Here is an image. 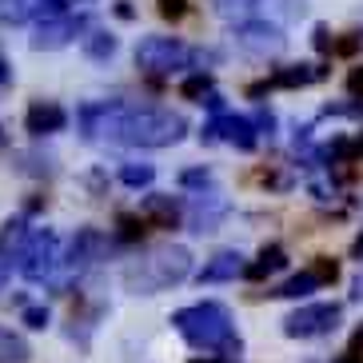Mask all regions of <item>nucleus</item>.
I'll return each instance as SVG.
<instances>
[{
    "label": "nucleus",
    "instance_id": "f257e3e1",
    "mask_svg": "<svg viewBox=\"0 0 363 363\" xmlns=\"http://www.w3.org/2000/svg\"><path fill=\"white\" fill-rule=\"evenodd\" d=\"M76 120H80L84 140H104L120 148H172L188 136V120L156 104L100 100V104H84Z\"/></svg>",
    "mask_w": 363,
    "mask_h": 363
},
{
    "label": "nucleus",
    "instance_id": "f03ea898",
    "mask_svg": "<svg viewBox=\"0 0 363 363\" xmlns=\"http://www.w3.org/2000/svg\"><path fill=\"white\" fill-rule=\"evenodd\" d=\"M172 328L184 335L188 347L203 355H240V331H235V320L232 311L216 299H203V303H188V308L172 311Z\"/></svg>",
    "mask_w": 363,
    "mask_h": 363
},
{
    "label": "nucleus",
    "instance_id": "7ed1b4c3",
    "mask_svg": "<svg viewBox=\"0 0 363 363\" xmlns=\"http://www.w3.org/2000/svg\"><path fill=\"white\" fill-rule=\"evenodd\" d=\"M188 276H192V252L184 244H160V247H148L144 256L128 259L124 272H120V284L132 296H156V291L184 284Z\"/></svg>",
    "mask_w": 363,
    "mask_h": 363
},
{
    "label": "nucleus",
    "instance_id": "20e7f679",
    "mask_svg": "<svg viewBox=\"0 0 363 363\" xmlns=\"http://www.w3.org/2000/svg\"><path fill=\"white\" fill-rule=\"evenodd\" d=\"M203 52H196L192 44L176 40V36H144L136 44V68L148 76H172L184 68H196Z\"/></svg>",
    "mask_w": 363,
    "mask_h": 363
},
{
    "label": "nucleus",
    "instance_id": "39448f33",
    "mask_svg": "<svg viewBox=\"0 0 363 363\" xmlns=\"http://www.w3.org/2000/svg\"><path fill=\"white\" fill-rule=\"evenodd\" d=\"M16 267H21V276L33 279V284L52 279L56 267H65V259H60V235H56L52 228L33 232L28 244H24V252H21V259H16Z\"/></svg>",
    "mask_w": 363,
    "mask_h": 363
},
{
    "label": "nucleus",
    "instance_id": "423d86ee",
    "mask_svg": "<svg viewBox=\"0 0 363 363\" xmlns=\"http://www.w3.org/2000/svg\"><path fill=\"white\" fill-rule=\"evenodd\" d=\"M343 320L340 303H303L284 320V335L288 340H320V335H331Z\"/></svg>",
    "mask_w": 363,
    "mask_h": 363
},
{
    "label": "nucleus",
    "instance_id": "0eeeda50",
    "mask_svg": "<svg viewBox=\"0 0 363 363\" xmlns=\"http://www.w3.org/2000/svg\"><path fill=\"white\" fill-rule=\"evenodd\" d=\"M200 140L203 144H232V148H240V152H252L259 144V132H256V124H252L247 116L224 112V116H216V120L203 124Z\"/></svg>",
    "mask_w": 363,
    "mask_h": 363
},
{
    "label": "nucleus",
    "instance_id": "6e6552de",
    "mask_svg": "<svg viewBox=\"0 0 363 363\" xmlns=\"http://www.w3.org/2000/svg\"><path fill=\"white\" fill-rule=\"evenodd\" d=\"M232 40L244 48V52H256V56H267V52H279L288 36L276 21H247L240 28H232Z\"/></svg>",
    "mask_w": 363,
    "mask_h": 363
},
{
    "label": "nucleus",
    "instance_id": "1a4fd4ad",
    "mask_svg": "<svg viewBox=\"0 0 363 363\" xmlns=\"http://www.w3.org/2000/svg\"><path fill=\"white\" fill-rule=\"evenodd\" d=\"M84 16H72V12H65V16H52V21H40L33 33V48L36 52H56V48H65V44H72L76 36L84 33Z\"/></svg>",
    "mask_w": 363,
    "mask_h": 363
},
{
    "label": "nucleus",
    "instance_id": "9d476101",
    "mask_svg": "<svg viewBox=\"0 0 363 363\" xmlns=\"http://www.w3.org/2000/svg\"><path fill=\"white\" fill-rule=\"evenodd\" d=\"M65 0H0V24H28V21H52L65 16Z\"/></svg>",
    "mask_w": 363,
    "mask_h": 363
},
{
    "label": "nucleus",
    "instance_id": "9b49d317",
    "mask_svg": "<svg viewBox=\"0 0 363 363\" xmlns=\"http://www.w3.org/2000/svg\"><path fill=\"white\" fill-rule=\"evenodd\" d=\"M104 252H108V240L96 232V228H84V232H76L72 247H68V256H65V267L68 272L92 267L96 259H104Z\"/></svg>",
    "mask_w": 363,
    "mask_h": 363
},
{
    "label": "nucleus",
    "instance_id": "f8f14e48",
    "mask_svg": "<svg viewBox=\"0 0 363 363\" xmlns=\"http://www.w3.org/2000/svg\"><path fill=\"white\" fill-rule=\"evenodd\" d=\"M323 76H328V65H320V60H308V65H288V68H279L267 84L252 88V92H264V88H308V84H320Z\"/></svg>",
    "mask_w": 363,
    "mask_h": 363
},
{
    "label": "nucleus",
    "instance_id": "ddd939ff",
    "mask_svg": "<svg viewBox=\"0 0 363 363\" xmlns=\"http://www.w3.org/2000/svg\"><path fill=\"white\" fill-rule=\"evenodd\" d=\"M68 124V112L56 100H36L28 108V116H24V128L33 132V136H52V132H65Z\"/></svg>",
    "mask_w": 363,
    "mask_h": 363
},
{
    "label": "nucleus",
    "instance_id": "4468645a",
    "mask_svg": "<svg viewBox=\"0 0 363 363\" xmlns=\"http://www.w3.org/2000/svg\"><path fill=\"white\" fill-rule=\"evenodd\" d=\"M244 272H247V264H244L240 252H216V256L200 267V284H228V279L244 276Z\"/></svg>",
    "mask_w": 363,
    "mask_h": 363
},
{
    "label": "nucleus",
    "instance_id": "2eb2a0df",
    "mask_svg": "<svg viewBox=\"0 0 363 363\" xmlns=\"http://www.w3.org/2000/svg\"><path fill=\"white\" fill-rule=\"evenodd\" d=\"M228 216V203L224 200H216V196H196L192 200V216H188V224H192V232L196 235H203V232H216V224Z\"/></svg>",
    "mask_w": 363,
    "mask_h": 363
},
{
    "label": "nucleus",
    "instance_id": "dca6fc26",
    "mask_svg": "<svg viewBox=\"0 0 363 363\" xmlns=\"http://www.w3.org/2000/svg\"><path fill=\"white\" fill-rule=\"evenodd\" d=\"M279 267H288V252H284L279 244H267V247H259L256 264H247L244 276L247 279H264V276H272V272H279Z\"/></svg>",
    "mask_w": 363,
    "mask_h": 363
},
{
    "label": "nucleus",
    "instance_id": "f3484780",
    "mask_svg": "<svg viewBox=\"0 0 363 363\" xmlns=\"http://www.w3.org/2000/svg\"><path fill=\"white\" fill-rule=\"evenodd\" d=\"M33 352H28V343L24 335H16L12 328H0V363H28Z\"/></svg>",
    "mask_w": 363,
    "mask_h": 363
},
{
    "label": "nucleus",
    "instance_id": "a211bd4d",
    "mask_svg": "<svg viewBox=\"0 0 363 363\" xmlns=\"http://www.w3.org/2000/svg\"><path fill=\"white\" fill-rule=\"evenodd\" d=\"M259 4H264V0H216L220 16H224V21H232L235 28H240V24H247V21H256Z\"/></svg>",
    "mask_w": 363,
    "mask_h": 363
},
{
    "label": "nucleus",
    "instance_id": "6ab92c4d",
    "mask_svg": "<svg viewBox=\"0 0 363 363\" xmlns=\"http://www.w3.org/2000/svg\"><path fill=\"white\" fill-rule=\"evenodd\" d=\"M315 288H320V276H315V272H299V276L288 279V284H279L272 296H279V299H308Z\"/></svg>",
    "mask_w": 363,
    "mask_h": 363
},
{
    "label": "nucleus",
    "instance_id": "aec40b11",
    "mask_svg": "<svg viewBox=\"0 0 363 363\" xmlns=\"http://www.w3.org/2000/svg\"><path fill=\"white\" fill-rule=\"evenodd\" d=\"M140 212L156 216L160 224H176V220H180V203L172 200V196H148V200L140 203Z\"/></svg>",
    "mask_w": 363,
    "mask_h": 363
},
{
    "label": "nucleus",
    "instance_id": "412c9836",
    "mask_svg": "<svg viewBox=\"0 0 363 363\" xmlns=\"http://www.w3.org/2000/svg\"><path fill=\"white\" fill-rule=\"evenodd\" d=\"M116 36L112 33H88L84 36V56L88 60H108V56H116Z\"/></svg>",
    "mask_w": 363,
    "mask_h": 363
},
{
    "label": "nucleus",
    "instance_id": "4be33fe9",
    "mask_svg": "<svg viewBox=\"0 0 363 363\" xmlns=\"http://www.w3.org/2000/svg\"><path fill=\"white\" fill-rule=\"evenodd\" d=\"M152 180H156V168L152 164H124L120 168V184L124 188H148Z\"/></svg>",
    "mask_w": 363,
    "mask_h": 363
},
{
    "label": "nucleus",
    "instance_id": "5701e85b",
    "mask_svg": "<svg viewBox=\"0 0 363 363\" xmlns=\"http://www.w3.org/2000/svg\"><path fill=\"white\" fill-rule=\"evenodd\" d=\"M180 92H184L188 100H203L208 92H212V76H208V72H192V76L180 84Z\"/></svg>",
    "mask_w": 363,
    "mask_h": 363
},
{
    "label": "nucleus",
    "instance_id": "b1692460",
    "mask_svg": "<svg viewBox=\"0 0 363 363\" xmlns=\"http://www.w3.org/2000/svg\"><path fill=\"white\" fill-rule=\"evenodd\" d=\"M208 184H212V172H208V168L180 172V188H208Z\"/></svg>",
    "mask_w": 363,
    "mask_h": 363
},
{
    "label": "nucleus",
    "instance_id": "393cba45",
    "mask_svg": "<svg viewBox=\"0 0 363 363\" xmlns=\"http://www.w3.org/2000/svg\"><path fill=\"white\" fill-rule=\"evenodd\" d=\"M21 323H24V328H33V331H44V328H48V308H24L21 311Z\"/></svg>",
    "mask_w": 363,
    "mask_h": 363
},
{
    "label": "nucleus",
    "instance_id": "a878e982",
    "mask_svg": "<svg viewBox=\"0 0 363 363\" xmlns=\"http://www.w3.org/2000/svg\"><path fill=\"white\" fill-rule=\"evenodd\" d=\"M323 116H363V100H355V104H328L323 108Z\"/></svg>",
    "mask_w": 363,
    "mask_h": 363
},
{
    "label": "nucleus",
    "instance_id": "bb28decb",
    "mask_svg": "<svg viewBox=\"0 0 363 363\" xmlns=\"http://www.w3.org/2000/svg\"><path fill=\"white\" fill-rule=\"evenodd\" d=\"M140 232H144V220H136V216H120V240H136Z\"/></svg>",
    "mask_w": 363,
    "mask_h": 363
},
{
    "label": "nucleus",
    "instance_id": "cd10ccee",
    "mask_svg": "<svg viewBox=\"0 0 363 363\" xmlns=\"http://www.w3.org/2000/svg\"><path fill=\"white\" fill-rule=\"evenodd\" d=\"M160 12L172 16V21H180L184 12H188V4H184V0H160Z\"/></svg>",
    "mask_w": 363,
    "mask_h": 363
},
{
    "label": "nucleus",
    "instance_id": "c85d7f7f",
    "mask_svg": "<svg viewBox=\"0 0 363 363\" xmlns=\"http://www.w3.org/2000/svg\"><path fill=\"white\" fill-rule=\"evenodd\" d=\"M200 104L208 108V112H216V116H224V96H220V92H216V88H212V92H208V96L200 100Z\"/></svg>",
    "mask_w": 363,
    "mask_h": 363
},
{
    "label": "nucleus",
    "instance_id": "c756f323",
    "mask_svg": "<svg viewBox=\"0 0 363 363\" xmlns=\"http://www.w3.org/2000/svg\"><path fill=\"white\" fill-rule=\"evenodd\" d=\"M347 88H352V96H359V100H363V65L347 72Z\"/></svg>",
    "mask_w": 363,
    "mask_h": 363
},
{
    "label": "nucleus",
    "instance_id": "7c9ffc66",
    "mask_svg": "<svg viewBox=\"0 0 363 363\" xmlns=\"http://www.w3.org/2000/svg\"><path fill=\"white\" fill-rule=\"evenodd\" d=\"M315 48H320V52H331V48H335L331 36H328V24H315Z\"/></svg>",
    "mask_w": 363,
    "mask_h": 363
},
{
    "label": "nucleus",
    "instance_id": "2f4dec72",
    "mask_svg": "<svg viewBox=\"0 0 363 363\" xmlns=\"http://www.w3.org/2000/svg\"><path fill=\"white\" fill-rule=\"evenodd\" d=\"M188 363H235V359H224V355H196V359Z\"/></svg>",
    "mask_w": 363,
    "mask_h": 363
},
{
    "label": "nucleus",
    "instance_id": "473e14b6",
    "mask_svg": "<svg viewBox=\"0 0 363 363\" xmlns=\"http://www.w3.org/2000/svg\"><path fill=\"white\" fill-rule=\"evenodd\" d=\"M352 299H363V272L355 276V284H352Z\"/></svg>",
    "mask_w": 363,
    "mask_h": 363
},
{
    "label": "nucleus",
    "instance_id": "72a5a7b5",
    "mask_svg": "<svg viewBox=\"0 0 363 363\" xmlns=\"http://www.w3.org/2000/svg\"><path fill=\"white\" fill-rule=\"evenodd\" d=\"M352 256H355V259H359V264H363V235H359V240H355V244H352Z\"/></svg>",
    "mask_w": 363,
    "mask_h": 363
},
{
    "label": "nucleus",
    "instance_id": "f704fd0d",
    "mask_svg": "<svg viewBox=\"0 0 363 363\" xmlns=\"http://www.w3.org/2000/svg\"><path fill=\"white\" fill-rule=\"evenodd\" d=\"M9 76H12V68L4 65V56H0V84H4V80H9Z\"/></svg>",
    "mask_w": 363,
    "mask_h": 363
},
{
    "label": "nucleus",
    "instance_id": "c9c22d12",
    "mask_svg": "<svg viewBox=\"0 0 363 363\" xmlns=\"http://www.w3.org/2000/svg\"><path fill=\"white\" fill-rule=\"evenodd\" d=\"M359 347H363V323L355 328V347H352V352H359Z\"/></svg>",
    "mask_w": 363,
    "mask_h": 363
},
{
    "label": "nucleus",
    "instance_id": "e433bc0d",
    "mask_svg": "<svg viewBox=\"0 0 363 363\" xmlns=\"http://www.w3.org/2000/svg\"><path fill=\"white\" fill-rule=\"evenodd\" d=\"M355 156H363V132L355 136Z\"/></svg>",
    "mask_w": 363,
    "mask_h": 363
}]
</instances>
